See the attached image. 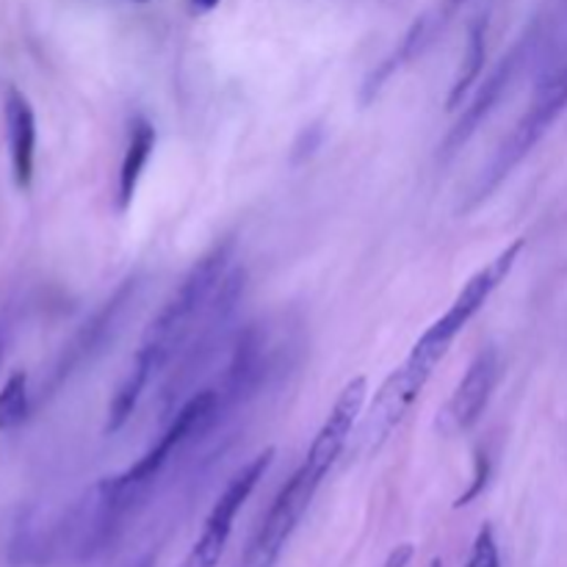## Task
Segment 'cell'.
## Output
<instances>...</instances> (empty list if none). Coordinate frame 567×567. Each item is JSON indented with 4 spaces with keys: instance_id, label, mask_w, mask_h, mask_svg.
<instances>
[{
    "instance_id": "cell-1",
    "label": "cell",
    "mask_w": 567,
    "mask_h": 567,
    "mask_svg": "<svg viewBox=\"0 0 567 567\" xmlns=\"http://www.w3.org/2000/svg\"><path fill=\"white\" fill-rule=\"evenodd\" d=\"M233 260V241L216 244L210 252H205L197 264L192 266L181 286L175 288L164 308L155 313L150 327L144 330L142 343H138L136 354H133V365L147 371L155 377L164 371L175 358H181L186 343L197 332L199 321H203L205 310H208L210 299L219 291L221 280L230 271Z\"/></svg>"
},
{
    "instance_id": "cell-2",
    "label": "cell",
    "mask_w": 567,
    "mask_h": 567,
    "mask_svg": "<svg viewBox=\"0 0 567 567\" xmlns=\"http://www.w3.org/2000/svg\"><path fill=\"white\" fill-rule=\"evenodd\" d=\"M142 293V280L138 277H127L120 282L114 293L100 305L97 313L66 341L61 354L55 358L53 369L48 371L42 382V399H50L72 374L89 369L100 354L109 352L120 338L122 327H125L127 316L136 308V299Z\"/></svg>"
},
{
    "instance_id": "cell-3",
    "label": "cell",
    "mask_w": 567,
    "mask_h": 567,
    "mask_svg": "<svg viewBox=\"0 0 567 567\" xmlns=\"http://www.w3.org/2000/svg\"><path fill=\"white\" fill-rule=\"evenodd\" d=\"M437 369L435 360L421 354L419 349H410L404 363L388 374L380 391L374 393V402L365 410L360 419L358 435L354 437V454H377L388 441H391L393 430H399L413 404L424 393L426 382H430L432 371Z\"/></svg>"
},
{
    "instance_id": "cell-4",
    "label": "cell",
    "mask_w": 567,
    "mask_h": 567,
    "mask_svg": "<svg viewBox=\"0 0 567 567\" xmlns=\"http://www.w3.org/2000/svg\"><path fill=\"white\" fill-rule=\"evenodd\" d=\"M565 105H567V66H563L559 72H554L551 78H546V81L537 86L535 100H532L524 120H520L518 125H515V131L504 138L502 147L496 150L493 161L487 164V169L482 172L468 208L480 205L482 199H487L498 186H502L504 177H507L509 172L526 158V153H529L543 136H546V131L554 125V120L563 114Z\"/></svg>"
},
{
    "instance_id": "cell-5",
    "label": "cell",
    "mask_w": 567,
    "mask_h": 567,
    "mask_svg": "<svg viewBox=\"0 0 567 567\" xmlns=\"http://www.w3.org/2000/svg\"><path fill=\"white\" fill-rule=\"evenodd\" d=\"M324 476L327 474L313 468L308 460L293 471L291 480L282 485V491L277 493V498L271 502L258 535L249 543L244 567H275L282 548H286L288 537L293 535V529L299 526L302 515L308 513L310 502H313L316 491H319V485L324 482Z\"/></svg>"
},
{
    "instance_id": "cell-6",
    "label": "cell",
    "mask_w": 567,
    "mask_h": 567,
    "mask_svg": "<svg viewBox=\"0 0 567 567\" xmlns=\"http://www.w3.org/2000/svg\"><path fill=\"white\" fill-rule=\"evenodd\" d=\"M524 244H526L524 238H518V241L509 244L507 249H502V252H498L491 264L482 266V269L476 271L468 282H465L463 291L454 297V302L449 305L446 313H443L441 319H437L435 324L424 332V336L430 338V341H435L437 347L452 349L454 338H457L460 332L471 324V319H474V316L485 308L487 299L493 297V291H496V288L507 280L509 271H513V266H515V260H518L520 252H524Z\"/></svg>"
},
{
    "instance_id": "cell-7",
    "label": "cell",
    "mask_w": 567,
    "mask_h": 567,
    "mask_svg": "<svg viewBox=\"0 0 567 567\" xmlns=\"http://www.w3.org/2000/svg\"><path fill=\"white\" fill-rule=\"evenodd\" d=\"M532 44H535V37L529 33V37H524L513 50H509V55H504V59L498 61L496 70H493L491 78L482 83V89L476 92V97L471 100V105H465L463 116L454 122V127L449 131V136L443 138V144H441L443 161H449L454 153H457V150H463L465 144H468V138L480 131L482 122H485L487 116L496 111V105L502 103V97L507 94V89L513 86V81L518 78V70H520V64L526 61V55H529Z\"/></svg>"
},
{
    "instance_id": "cell-8",
    "label": "cell",
    "mask_w": 567,
    "mask_h": 567,
    "mask_svg": "<svg viewBox=\"0 0 567 567\" xmlns=\"http://www.w3.org/2000/svg\"><path fill=\"white\" fill-rule=\"evenodd\" d=\"M498 382V352L496 349H485L474 358V363L468 365L465 377L460 380V385L454 388L452 399L443 408L437 426H441L446 435H457V432L471 430L476 421L485 413L487 402H491L493 391H496Z\"/></svg>"
},
{
    "instance_id": "cell-9",
    "label": "cell",
    "mask_w": 567,
    "mask_h": 567,
    "mask_svg": "<svg viewBox=\"0 0 567 567\" xmlns=\"http://www.w3.org/2000/svg\"><path fill=\"white\" fill-rule=\"evenodd\" d=\"M365 396H369V380L365 377H354L352 382H347L341 391V396L332 404L330 415L321 424V430L316 432L313 443L308 449V463L313 468H319L321 474H330V468L336 465V460L341 457V452L347 449V443L352 441L354 424L363 415Z\"/></svg>"
},
{
    "instance_id": "cell-10",
    "label": "cell",
    "mask_w": 567,
    "mask_h": 567,
    "mask_svg": "<svg viewBox=\"0 0 567 567\" xmlns=\"http://www.w3.org/2000/svg\"><path fill=\"white\" fill-rule=\"evenodd\" d=\"M3 114L14 183L20 188H31L33 166H37V114L25 94L14 86L6 92Z\"/></svg>"
},
{
    "instance_id": "cell-11",
    "label": "cell",
    "mask_w": 567,
    "mask_h": 567,
    "mask_svg": "<svg viewBox=\"0 0 567 567\" xmlns=\"http://www.w3.org/2000/svg\"><path fill=\"white\" fill-rule=\"evenodd\" d=\"M155 150V127L153 122L142 120L138 116L131 125V142H127L125 158L120 166V208L125 210L133 203V194H136L138 181H142L144 169H147V161Z\"/></svg>"
},
{
    "instance_id": "cell-12",
    "label": "cell",
    "mask_w": 567,
    "mask_h": 567,
    "mask_svg": "<svg viewBox=\"0 0 567 567\" xmlns=\"http://www.w3.org/2000/svg\"><path fill=\"white\" fill-rule=\"evenodd\" d=\"M485 33H487V20L480 17V20L471 25V37H468V50H465V59H463V70L460 75L454 78L452 83V92L446 97V109L449 111H457L460 103L465 100V94L474 89V83H480L482 70H485Z\"/></svg>"
},
{
    "instance_id": "cell-13",
    "label": "cell",
    "mask_w": 567,
    "mask_h": 567,
    "mask_svg": "<svg viewBox=\"0 0 567 567\" xmlns=\"http://www.w3.org/2000/svg\"><path fill=\"white\" fill-rule=\"evenodd\" d=\"M230 535H233V520L208 515L197 543L188 548V554L183 557V563L177 567H216L219 565L221 554H225L227 543H230Z\"/></svg>"
},
{
    "instance_id": "cell-14",
    "label": "cell",
    "mask_w": 567,
    "mask_h": 567,
    "mask_svg": "<svg viewBox=\"0 0 567 567\" xmlns=\"http://www.w3.org/2000/svg\"><path fill=\"white\" fill-rule=\"evenodd\" d=\"M31 413V388L25 371H14L0 388V432L20 430Z\"/></svg>"
},
{
    "instance_id": "cell-15",
    "label": "cell",
    "mask_w": 567,
    "mask_h": 567,
    "mask_svg": "<svg viewBox=\"0 0 567 567\" xmlns=\"http://www.w3.org/2000/svg\"><path fill=\"white\" fill-rule=\"evenodd\" d=\"M465 567H502V557H498L496 535H493V526H482L480 535H476L474 548H471L468 565Z\"/></svg>"
},
{
    "instance_id": "cell-16",
    "label": "cell",
    "mask_w": 567,
    "mask_h": 567,
    "mask_svg": "<svg viewBox=\"0 0 567 567\" xmlns=\"http://www.w3.org/2000/svg\"><path fill=\"white\" fill-rule=\"evenodd\" d=\"M487 480H491V460H487L485 452H476V457H474V482H471L468 491H465L463 496L454 502V507H457V509L468 507L474 498H480V493L487 487Z\"/></svg>"
},
{
    "instance_id": "cell-17",
    "label": "cell",
    "mask_w": 567,
    "mask_h": 567,
    "mask_svg": "<svg viewBox=\"0 0 567 567\" xmlns=\"http://www.w3.org/2000/svg\"><path fill=\"white\" fill-rule=\"evenodd\" d=\"M413 554L415 548L410 546V543H402V546H396L391 554H388L385 567H408L410 559H413Z\"/></svg>"
},
{
    "instance_id": "cell-18",
    "label": "cell",
    "mask_w": 567,
    "mask_h": 567,
    "mask_svg": "<svg viewBox=\"0 0 567 567\" xmlns=\"http://www.w3.org/2000/svg\"><path fill=\"white\" fill-rule=\"evenodd\" d=\"M219 3H221V0H192V6L197 11H214Z\"/></svg>"
},
{
    "instance_id": "cell-19",
    "label": "cell",
    "mask_w": 567,
    "mask_h": 567,
    "mask_svg": "<svg viewBox=\"0 0 567 567\" xmlns=\"http://www.w3.org/2000/svg\"><path fill=\"white\" fill-rule=\"evenodd\" d=\"M3 352H6V332L0 330V360H3Z\"/></svg>"
},
{
    "instance_id": "cell-20",
    "label": "cell",
    "mask_w": 567,
    "mask_h": 567,
    "mask_svg": "<svg viewBox=\"0 0 567 567\" xmlns=\"http://www.w3.org/2000/svg\"><path fill=\"white\" fill-rule=\"evenodd\" d=\"M430 567H443V563H441V559H435V563H432Z\"/></svg>"
},
{
    "instance_id": "cell-21",
    "label": "cell",
    "mask_w": 567,
    "mask_h": 567,
    "mask_svg": "<svg viewBox=\"0 0 567 567\" xmlns=\"http://www.w3.org/2000/svg\"><path fill=\"white\" fill-rule=\"evenodd\" d=\"M136 3H147V0H136Z\"/></svg>"
},
{
    "instance_id": "cell-22",
    "label": "cell",
    "mask_w": 567,
    "mask_h": 567,
    "mask_svg": "<svg viewBox=\"0 0 567 567\" xmlns=\"http://www.w3.org/2000/svg\"><path fill=\"white\" fill-rule=\"evenodd\" d=\"M454 3H457V0H454Z\"/></svg>"
}]
</instances>
